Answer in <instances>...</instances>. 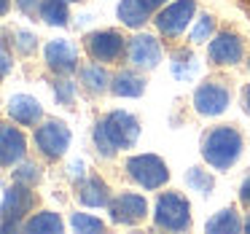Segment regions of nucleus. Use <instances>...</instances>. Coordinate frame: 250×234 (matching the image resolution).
Segmentation results:
<instances>
[{"label":"nucleus","mask_w":250,"mask_h":234,"mask_svg":"<svg viewBox=\"0 0 250 234\" xmlns=\"http://www.w3.org/2000/svg\"><path fill=\"white\" fill-rule=\"evenodd\" d=\"M140 135V124L126 110H113L108 113L94 129V143L103 151V156H113L119 148H132Z\"/></svg>","instance_id":"f257e3e1"},{"label":"nucleus","mask_w":250,"mask_h":234,"mask_svg":"<svg viewBox=\"0 0 250 234\" xmlns=\"http://www.w3.org/2000/svg\"><path fill=\"white\" fill-rule=\"evenodd\" d=\"M239 153H242V135L229 124L215 127L202 137V156L215 170H229L239 159Z\"/></svg>","instance_id":"f03ea898"},{"label":"nucleus","mask_w":250,"mask_h":234,"mask_svg":"<svg viewBox=\"0 0 250 234\" xmlns=\"http://www.w3.org/2000/svg\"><path fill=\"white\" fill-rule=\"evenodd\" d=\"M156 226L162 229H172V232H183V229L191 226V207L188 202L180 194H164L159 196L156 202Z\"/></svg>","instance_id":"7ed1b4c3"},{"label":"nucleus","mask_w":250,"mask_h":234,"mask_svg":"<svg viewBox=\"0 0 250 234\" xmlns=\"http://www.w3.org/2000/svg\"><path fill=\"white\" fill-rule=\"evenodd\" d=\"M126 170H129L132 180L143 186V189H159L169 180V170L167 164L162 162L153 153H143V156H132L126 162Z\"/></svg>","instance_id":"20e7f679"},{"label":"nucleus","mask_w":250,"mask_h":234,"mask_svg":"<svg viewBox=\"0 0 250 234\" xmlns=\"http://www.w3.org/2000/svg\"><path fill=\"white\" fill-rule=\"evenodd\" d=\"M35 143H38L41 153H46L49 159H60L70 146V129L62 121H46L35 132Z\"/></svg>","instance_id":"39448f33"},{"label":"nucleus","mask_w":250,"mask_h":234,"mask_svg":"<svg viewBox=\"0 0 250 234\" xmlns=\"http://www.w3.org/2000/svg\"><path fill=\"white\" fill-rule=\"evenodd\" d=\"M229 97H231V94H229L226 84L207 81V84H202V86L196 89L194 108H196V113H202V116H218V113H223V110H226Z\"/></svg>","instance_id":"423d86ee"},{"label":"nucleus","mask_w":250,"mask_h":234,"mask_svg":"<svg viewBox=\"0 0 250 234\" xmlns=\"http://www.w3.org/2000/svg\"><path fill=\"white\" fill-rule=\"evenodd\" d=\"M196 11L194 0H178L172 6H167L162 14L156 17V27L162 30L164 35H180L186 27H188L191 17Z\"/></svg>","instance_id":"0eeeda50"},{"label":"nucleus","mask_w":250,"mask_h":234,"mask_svg":"<svg viewBox=\"0 0 250 234\" xmlns=\"http://www.w3.org/2000/svg\"><path fill=\"white\" fill-rule=\"evenodd\" d=\"M146 213H148V205H146V199L137 196V194H121L110 202V218H113V223H126V226H132V223L143 221Z\"/></svg>","instance_id":"6e6552de"},{"label":"nucleus","mask_w":250,"mask_h":234,"mask_svg":"<svg viewBox=\"0 0 250 234\" xmlns=\"http://www.w3.org/2000/svg\"><path fill=\"white\" fill-rule=\"evenodd\" d=\"M86 49L97 62H113V60H119V54L124 51V38H121L119 33H110V30H105V33H92L86 38Z\"/></svg>","instance_id":"1a4fd4ad"},{"label":"nucleus","mask_w":250,"mask_h":234,"mask_svg":"<svg viewBox=\"0 0 250 234\" xmlns=\"http://www.w3.org/2000/svg\"><path fill=\"white\" fill-rule=\"evenodd\" d=\"M33 202H35V196L27 183H17L11 189H6V194H3V223H11V218L14 221L22 218L33 207Z\"/></svg>","instance_id":"9d476101"},{"label":"nucleus","mask_w":250,"mask_h":234,"mask_svg":"<svg viewBox=\"0 0 250 234\" xmlns=\"http://www.w3.org/2000/svg\"><path fill=\"white\" fill-rule=\"evenodd\" d=\"M210 62L215 65H234V62L242 60V41L234 33H221L215 41H210Z\"/></svg>","instance_id":"9b49d317"},{"label":"nucleus","mask_w":250,"mask_h":234,"mask_svg":"<svg viewBox=\"0 0 250 234\" xmlns=\"http://www.w3.org/2000/svg\"><path fill=\"white\" fill-rule=\"evenodd\" d=\"M159 57H162V49H159L156 38H151V35H135L129 43V62L135 67H146V70H151V67H156Z\"/></svg>","instance_id":"f8f14e48"},{"label":"nucleus","mask_w":250,"mask_h":234,"mask_svg":"<svg viewBox=\"0 0 250 234\" xmlns=\"http://www.w3.org/2000/svg\"><path fill=\"white\" fill-rule=\"evenodd\" d=\"M46 62H49V67H54L60 73H70L78 65V51L70 41H51L46 46Z\"/></svg>","instance_id":"ddd939ff"},{"label":"nucleus","mask_w":250,"mask_h":234,"mask_svg":"<svg viewBox=\"0 0 250 234\" xmlns=\"http://www.w3.org/2000/svg\"><path fill=\"white\" fill-rule=\"evenodd\" d=\"M8 113H11L14 121H19V124H35V121L41 119V103L35 97H30V94H14L11 100H8Z\"/></svg>","instance_id":"4468645a"},{"label":"nucleus","mask_w":250,"mask_h":234,"mask_svg":"<svg viewBox=\"0 0 250 234\" xmlns=\"http://www.w3.org/2000/svg\"><path fill=\"white\" fill-rule=\"evenodd\" d=\"M0 159H3V167H11L19 159L24 156V137L19 129L14 127H3V135H0Z\"/></svg>","instance_id":"2eb2a0df"},{"label":"nucleus","mask_w":250,"mask_h":234,"mask_svg":"<svg viewBox=\"0 0 250 234\" xmlns=\"http://www.w3.org/2000/svg\"><path fill=\"white\" fill-rule=\"evenodd\" d=\"M148 11H151V6H148L146 0H121L119 19L126 27H143L148 22Z\"/></svg>","instance_id":"dca6fc26"},{"label":"nucleus","mask_w":250,"mask_h":234,"mask_svg":"<svg viewBox=\"0 0 250 234\" xmlns=\"http://www.w3.org/2000/svg\"><path fill=\"white\" fill-rule=\"evenodd\" d=\"M78 199H81L86 207H103V205H108V186H105L100 178L83 180L81 189H78Z\"/></svg>","instance_id":"f3484780"},{"label":"nucleus","mask_w":250,"mask_h":234,"mask_svg":"<svg viewBox=\"0 0 250 234\" xmlns=\"http://www.w3.org/2000/svg\"><path fill=\"white\" fill-rule=\"evenodd\" d=\"M110 89H113V94H119V97H140L143 89H146V84H143V78L135 76V73L121 70L119 76L113 78Z\"/></svg>","instance_id":"a211bd4d"},{"label":"nucleus","mask_w":250,"mask_h":234,"mask_svg":"<svg viewBox=\"0 0 250 234\" xmlns=\"http://www.w3.org/2000/svg\"><path fill=\"white\" fill-rule=\"evenodd\" d=\"M239 229H242V223H239L237 213H234L231 207L215 213V215L207 221V232H210V234H237Z\"/></svg>","instance_id":"6ab92c4d"},{"label":"nucleus","mask_w":250,"mask_h":234,"mask_svg":"<svg viewBox=\"0 0 250 234\" xmlns=\"http://www.w3.org/2000/svg\"><path fill=\"white\" fill-rule=\"evenodd\" d=\"M24 232L30 234H60L62 232V221L57 213H38L35 218H30Z\"/></svg>","instance_id":"aec40b11"},{"label":"nucleus","mask_w":250,"mask_h":234,"mask_svg":"<svg viewBox=\"0 0 250 234\" xmlns=\"http://www.w3.org/2000/svg\"><path fill=\"white\" fill-rule=\"evenodd\" d=\"M196 70H199V62H196V57L191 54V51H178V54L172 57V73H175L178 81L194 78Z\"/></svg>","instance_id":"412c9836"},{"label":"nucleus","mask_w":250,"mask_h":234,"mask_svg":"<svg viewBox=\"0 0 250 234\" xmlns=\"http://www.w3.org/2000/svg\"><path fill=\"white\" fill-rule=\"evenodd\" d=\"M41 19H43L46 24L65 27V24H67V6H65V0H43V3H41Z\"/></svg>","instance_id":"4be33fe9"},{"label":"nucleus","mask_w":250,"mask_h":234,"mask_svg":"<svg viewBox=\"0 0 250 234\" xmlns=\"http://www.w3.org/2000/svg\"><path fill=\"white\" fill-rule=\"evenodd\" d=\"M81 81L86 84V89H92V92H103V89L108 86V73L100 65H86V67H81Z\"/></svg>","instance_id":"5701e85b"},{"label":"nucleus","mask_w":250,"mask_h":234,"mask_svg":"<svg viewBox=\"0 0 250 234\" xmlns=\"http://www.w3.org/2000/svg\"><path fill=\"white\" fill-rule=\"evenodd\" d=\"M186 183H188V189L199 191V194H210L212 191V178L207 175V170H199V167H191L186 172Z\"/></svg>","instance_id":"b1692460"},{"label":"nucleus","mask_w":250,"mask_h":234,"mask_svg":"<svg viewBox=\"0 0 250 234\" xmlns=\"http://www.w3.org/2000/svg\"><path fill=\"white\" fill-rule=\"evenodd\" d=\"M70 226L76 229L78 234H89V232H103V221L92 215H83V213H73Z\"/></svg>","instance_id":"393cba45"},{"label":"nucleus","mask_w":250,"mask_h":234,"mask_svg":"<svg viewBox=\"0 0 250 234\" xmlns=\"http://www.w3.org/2000/svg\"><path fill=\"white\" fill-rule=\"evenodd\" d=\"M212 30H215V19H212L210 14H205V17L199 19V24L194 27V33H191V41H194V43H205L212 35Z\"/></svg>","instance_id":"a878e982"},{"label":"nucleus","mask_w":250,"mask_h":234,"mask_svg":"<svg viewBox=\"0 0 250 234\" xmlns=\"http://www.w3.org/2000/svg\"><path fill=\"white\" fill-rule=\"evenodd\" d=\"M14 180H17V183L35 186L41 180V167H38V164H24V167H19L17 172H14Z\"/></svg>","instance_id":"bb28decb"},{"label":"nucleus","mask_w":250,"mask_h":234,"mask_svg":"<svg viewBox=\"0 0 250 234\" xmlns=\"http://www.w3.org/2000/svg\"><path fill=\"white\" fill-rule=\"evenodd\" d=\"M54 97H57V103H62V105H73V84L60 81L54 86Z\"/></svg>","instance_id":"cd10ccee"},{"label":"nucleus","mask_w":250,"mask_h":234,"mask_svg":"<svg viewBox=\"0 0 250 234\" xmlns=\"http://www.w3.org/2000/svg\"><path fill=\"white\" fill-rule=\"evenodd\" d=\"M17 38H19V41H17L19 49H22L24 54H33V51H35V38H33V35H30V33H22V30H19Z\"/></svg>","instance_id":"c85d7f7f"},{"label":"nucleus","mask_w":250,"mask_h":234,"mask_svg":"<svg viewBox=\"0 0 250 234\" xmlns=\"http://www.w3.org/2000/svg\"><path fill=\"white\" fill-rule=\"evenodd\" d=\"M17 3L24 14H35V8H38V0H17Z\"/></svg>","instance_id":"c756f323"},{"label":"nucleus","mask_w":250,"mask_h":234,"mask_svg":"<svg viewBox=\"0 0 250 234\" xmlns=\"http://www.w3.org/2000/svg\"><path fill=\"white\" fill-rule=\"evenodd\" d=\"M239 199H242L245 205L250 207V178L245 180V183H242V189H239Z\"/></svg>","instance_id":"7c9ffc66"},{"label":"nucleus","mask_w":250,"mask_h":234,"mask_svg":"<svg viewBox=\"0 0 250 234\" xmlns=\"http://www.w3.org/2000/svg\"><path fill=\"white\" fill-rule=\"evenodd\" d=\"M231 3H234V6H237L242 14H248V17H250V0H231Z\"/></svg>","instance_id":"2f4dec72"},{"label":"nucleus","mask_w":250,"mask_h":234,"mask_svg":"<svg viewBox=\"0 0 250 234\" xmlns=\"http://www.w3.org/2000/svg\"><path fill=\"white\" fill-rule=\"evenodd\" d=\"M242 103H245V110L250 113V86L245 89V94H242Z\"/></svg>","instance_id":"473e14b6"},{"label":"nucleus","mask_w":250,"mask_h":234,"mask_svg":"<svg viewBox=\"0 0 250 234\" xmlns=\"http://www.w3.org/2000/svg\"><path fill=\"white\" fill-rule=\"evenodd\" d=\"M8 70H11V62H8V54L3 51V73H8Z\"/></svg>","instance_id":"72a5a7b5"},{"label":"nucleus","mask_w":250,"mask_h":234,"mask_svg":"<svg viewBox=\"0 0 250 234\" xmlns=\"http://www.w3.org/2000/svg\"><path fill=\"white\" fill-rule=\"evenodd\" d=\"M146 3L153 8V6H162V3H167V0H146Z\"/></svg>","instance_id":"f704fd0d"},{"label":"nucleus","mask_w":250,"mask_h":234,"mask_svg":"<svg viewBox=\"0 0 250 234\" xmlns=\"http://www.w3.org/2000/svg\"><path fill=\"white\" fill-rule=\"evenodd\" d=\"M245 229H248V232H250V215H248V221H245Z\"/></svg>","instance_id":"c9c22d12"},{"label":"nucleus","mask_w":250,"mask_h":234,"mask_svg":"<svg viewBox=\"0 0 250 234\" xmlns=\"http://www.w3.org/2000/svg\"><path fill=\"white\" fill-rule=\"evenodd\" d=\"M3 11H8V0H3Z\"/></svg>","instance_id":"e433bc0d"},{"label":"nucleus","mask_w":250,"mask_h":234,"mask_svg":"<svg viewBox=\"0 0 250 234\" xmlns=\"http://www.w3.org/2000/svg\"><path fill=\"white\" fill-rule=\"evenodd\" d=\"M65 3H73V0H65Z\"/></svg>","instance_id":"4c0bfd02"}]
</instances>
